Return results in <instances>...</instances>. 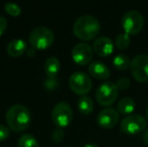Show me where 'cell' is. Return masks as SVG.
<instances>
[{
    "label": "cell",
    "instance_id": "obj_11",
    "mask_svg": "<svg viewBox=\"0 0 148 147\" xmlns=\"http://www.w3.org/2000/svg\"><path fill=\"white\" fill-rule=\"evenodd\" d=\"M120 120V113L114 108H106L97 116V123L104 129H111L115 127Z\"/></svg>",
    "mask_w": 148,
    "mask_h": 147
},
{
    "label": "cell",
    "instance_id": "obj_17",
    "mask_svg": "<svg viewBox=\"0 0 148 147\" xmlns=\"http://www.w3.org/2000/svg\"><path fill=\"white\" fill-rule=\"evenodd\" d=\"M78 109L84 115L91 114L94 109V102L91 97L87 96V95L80 97V99L78 100Z\"/></svg>",
    "mask_w": 148,
    "mask_h": 147
},
{
    "label": "cell",
    "instance_id": "obj_1",
    "mask_svg": "<svg viewBox=\"0 0 148 147\" xmlns=\"http://www.w3.org/2000/svg\"><path fill=\"white\" fill-rule=\"evenodd\" d=\"M5 119L9 129L21 132L30 125L31 114L24 105L14 104L6 112Z\"/></svg>",
    "mask_w": 148,
    "mask_h": 147
},
{
    "label": "cell",
    "instance_id": "obj_13",
    "mask_svg": "<svg viewBox=\"0 0 148 147\" xmlns=\"http://www.w3.org/2000/svg\"><path fill=\"white\" fill-rule=\"evenodd\" d=\"M88 71L91 76L98 80H107L110 77V69L102 62H93L89 65Z\"/></svg>",
    "mask_w": 148,
    "mask_h": 147
},
{
    "label": "cell",
    "instance_id": "obj_18",
    "mask_svg": "<svg viewBox=\"0 0 148 147\" xmlns=\"http://www.w3.org/2000/svg\"><path fill=\"white\" fill-rule=\"evenodd\" d=\"M113 65L119 71H125L128 68H130L131 61L129 57L124 53H119V55H115L113 59Z\"/></svg>",
    "mask_w": 148,
    "mask_h": 147
},
{
    "label": "cell",
    "instance_id": "obj_22",
    "mask_svg": "<svg viewBox=\"0 0 148 147\" xmlns=\"http://www.w3.org/2000/svg\"><path fill=\"white\" fill-rule=\"evenodd\" d=\"M43 86L45 90L53 91L59 87V80L57 78H47L43 81Z\"/></svg>",
    "mask_w": 148,
    "mask_h": 147
},
{
    "label": "cell",
    "instance_id": "obj_28",
    "mask_svg": "<svg viewBox=\"0 0 148 147\" xmlns=\"http://www.w3.org/2000/svg\"><path fill=\"white\" fill-rule=\"evenodd\" d=\"M35 53H36V49H33V47H31V49H27V51H26V53H27L28 57H32L35 55Z\"/></svg>",
    "mask_w": 148,
    "mask_h": 147
},
{
    "label": "cell",
    "instance_id": "obj_27",
    "mask_svg": "<svg viewBox=\"0 0 148 147\" xmlns=\"http://www.w3.org/2000/svg\"><path fill=\"white\" fill-rule=\"evenodd\" d=\"M142 139H143V142H144V143L146 144L147 147H148V128L143 131Z\"/></svg>",
    "mask_w": 148,
    "mask_h": 147
},
{
    "label": "cell",
    "instance_id": "obj_14",
    "mask_svg": "<svg viewBox=\"0 0 148 147\" xmlns=\"http://www.w3.org/2000/svg\"><path fill=\"white\" fill-rule=\"evenodd\" d=\"M7 53L12 57H21L24 53L27 51V44L26 42L21 38H15L12 39L7 45Z\"/></svg>",
    "mask_w": 148,
    "mask_h": 147
},
{
    "label": "cell",
    "instance_id": "obj_24",
    "mask_svg": "<svg viewBox=\"0 0 148 147\" xmlns=\"http://www.w3.org/2000/svg\"><path fill=\"white\" fill-rule=\"evenodd\" d=\"M51 137H53V141L57 142V143H60V141H62V139H64V133L62 128L56 129L55 131L53 132V136H51Z\"/></svg>",
    "mask_w": 148,
    "mask_h": 147
},
{
    "label": "cell",
    "instance_id": "obj_12",
    "mask_svg": "<svg viewBox=\"0 0 148 147\" xmlns=\"http://www.w3.org/2000/svg\"><path fill=\"white\" fill-rule=\"evenodd\" d=\"M93 51L97 55L101 57H109L114 51V42L110 37L100 36L93 42Z\"/></svg>",
    "mask_w": 148,
    "mask_h": 147
},
{
    "label": "cell",
    "instance_id": "obj_7",
    "mask_svg": "<svg viewBox=\"0 0 148 147\" xmlns=\"http://www.w3.org/2000/svg\"><path fill=\"white\" fill-rule=\"evenodd\" d=\"M147 121L139 114L126 116L120 123V131L125 134H137L146 129Z\"/></svg>",
    "mask_w": 148,
    "mask_h": 147
},
{
    "label": "cell",
    "instance_id": "obj_10",
    "mask_svg": "<svg viewBox=\"0 0 148 147\" xmlns=\"http://www.w3.org/2000/svg\"><path fill=\"white\" fill-rule=\"evenodd\" d=\"M72 57L79 66L88 65L93 57V47L87 42H79L73 47Z\"/></svg>",
    "mask_w": 148,
    "mask_h": 147
},
{
    "label": "cell",
    "instance_id": "obj_29",
    "mask_svg": "<svg viewBox=\"0 0 148 147\" xmlns=\"http://www.w3.org/2000/svg\"><path fill=\"white\" fill-rule=\"evenodd\" d=\"M84 147H98V145L96 143H88L86 145H84Z\"/></svg>",
    "mask_w": 148,
    "mask_h": 147
},
{
    "label": "cell",
    "instance_id": "obj_30",
    "mask_svg": "<svg viewBox=\"0 0 148 147\" xmlns=\"http://www.w3.org/2000/svg\"><path fill=\"white\" fill-rule=\"evenodd\" d=\"M146 115H147V120H148V106H147V109H146Z\"/></svg>",
    "mask_w": 148,
    "mask_h": 147
},
{
    "label": "cell",
    "instance_id": "obj_23",
    "mask_svg": "<svg viewBox=\"0 0 148 147\" xmlns=\"http://www.w3.org/2000/svg\"><path fill=\"white\" fill-rule=\"evenodd\" d=\"M116 86H117L118 90L124 91L127 90L130 86V80L126 77H121V78L118 79L117 83H116Z\"/></svg>",
    "mask_w": 148,
    "mask_h": 147
},
{
    "label": "cell",
    "instance_id": "obj_4",
    "mask_svg": "<svg viewBox=\"0 0 148 147\" xmlns=\"http://www.w3.org/2000/svg\"><path fill=\"white\" fill-rule=\"evenodd\" d=\"M144 26V17L139 11L130 10L122 17V27L129 36L138 34Z\"/></svg>",
    "mask_w": 148,
    "mask_h": 147
},
{
    "label": "cell",
    "instance_id": "obj_5",
    "mask_svg": "<svg viewBox=\"0 0 148 147\" xmlns=\"http://www.w3.org/2000/svg\"><path fill=\"white\" fill-rule=\"evenodd\" d=\"M51 120L58 128L70 125L73 120V110L66 102H59L51 110Z\"/></svg>",
    "mask_w": 148,
    "mask_h": 147
},
{
    "label": "cell",
    "instance_id": "obj_15",
    "mask_svg": "<svg viewBox=\"0 0 148 147\" xmlns=\"http://www.w3.org/2000/svg\"><path fill=\"white\" fill-rule=\"evenodd\" d=\"M60 70V63L56 57L47 59L45 63V72L47 78H56Z\"/></svg>",
    "mask_w": 148,
    "mask_h": 147
},
{
    "label": "cell",
    "instance_id": "obj_9",
    "mask_svg": "<svg viewBox=\"0 0 148 147\" xmlns=\"http://www.w3.org/2000/svg\"><path fill=\"white\" fill-rule=\"evenodd\" d=\"M69 86L74 93L85 96L91 91L92 81L87 74L83 72H76L69 79Z\"/></svg>",
    "mask_w": 148,
    "mask_h": 147
},
{
    "label": "cell",
    "instance_id": "obj_25",
    "mask_svg": "<svg viewBox=\"0 0 148 147\" xmlns=\"http://www.w3.org/2000/svg\"><path fill=\"white\" fill-rule=\"evenodd\" d=\"M10 135V131L6 126L0 124V141L6 140Z\"/></svg>",
    "mask_w": 148,
    "mask_h": 147
},
{
    "label": "cell",
    "instance_id": "obj_16",
    "mask_svg": "<svg viewBox=\"0 0 148 147\" xmlns=\"http://www.w3.org/2000/svg\"><path fill=\"white\" fill-rule=\"evenodd\" d=\"M135 102L132 98L130 97H124L119 101L118 105H117V111L122 115H131V114L134 112L135 110Z\"/></svg>",
    "mask_w": 148,
    "mask_h": 147
},
{
    "label": "cell",
    "instance_id": "obj_19",
    "mask_svg": "<svg viewBox=\"0 0 148 147\" xmlns=\"http://www.w3.org/2000/svg\"><path fill=\"white\" fill-rule=\"evenodd\" d=\"M18 147H39L36 138L31 134H23L18 139Z\"/></svg>",
    "mask_w": 148,
    "mask_h": 147
},
{
    "label": "cell",
    "instance_id": "obj_3",
    "mask_svg": "<svg viewBox=\"0 0 148 147\" xmlns=\"http://www.w3.org/2000/svg\"><path fill=\"white\" fill-rule=\"evenodd\" d=\"M31 47L35 49H45L49 47L55 41V34L53 30L45 26H37L30 31L28 36Z\"/></svg>",
    "mask_w": 148,
    "mask_h": 147
},
{
    "label": "cell",
    "instance_id": "obj_20",
    "mask_svg": "<svg viewBox=\"0 0 148 147\" xmlns=\"http://www.w3.org/2000/svg\"><path fill=\"white\" fill-rule=\"evenodd\" d=\"M115 45L121 51L126 49L130 45V36L127 34L126 32H122V34H118L115 39Z\"/></svg>",
    "mask_w": 148,
    "mask_h": 147
},
{
    "label": "cell",
    "instance_id": "obj_21",
    "mask_svg": "<svg viewBox=\"0 0 148 147\" xmlns=\"http://www.w3.org/2000/svg\"><path fill=\"white\" fill-rule=\"evenodd\" d=\"M4 9L9 15L11 16H18L21 13V8L19 5L16 3H12V2H8L4 5Z\"/></svg>",
    "mask_w": 148,
    "mask_h": 147
},
{
    "label": "cell",
    "instance_id": "obj_8",
    "mask_svg": "<svg viewBox=\"0 0 148 147\" xmlns=\"http://www.w3.org/2000/svg\"><path fill=\"white\" fill-rule=\"evenodd\" d=\"M131 74L140 83L148 82V55H137L131 61Z\"/></svg>",
    "mask_w": 148,
    "mask_h": 147
},
{
    "label": "cell",
    "instance_id": "obj_6",
    "mask_svg": "<svg viewBox=\"0 0 148 147\" xmlns=\"http://www.w3.org/2000/svg\"><path fill=\"white\" fill-rule=\"evenodd\" d=\"M118 88L116 84L107 81L99 86L96 91V99L101 106L107 107L116 101L118 96Z\"/></svg>",
    "mask_w": 148,
    "mask_h": 147
},
{
    "label": "cell",
    "instance_id": "obj_26",
    "mask_svg": "<svg viewBox=\"0 0 148 147\" xmlns=\"http://www.w3.org/2000/svg\"><path fill=\"white\" fill-rule=\"evenodd\" d=\"M6 28H7V19L4 16L0 15V36L5 32Z\"/></svg>",
    "mask_w": 148,
    "mask_h": 147
},
{
    "label": "cell",
    "instance_id": "obj_2",
    "mask_svg": "<svg viewBox=\"0 0 148 147\" xmlns=\"http://www.w3.org/2000/svg\"><path fill=\"white\" fill-rule=\"evenodd\" d=\"M100 28V22L95 16L85 14L76 19L73 26V32L78 38L88 41L98 36Z\"/></svg>",
    "mask_w": 148,
    "mask_h": 147
},
{
    "label": "cell",
    "instance_id": "obj_31",
    "mask_svg": "<svg viewBox=\"0 0 148 147\" xmlns=\"http://www.w3.org/2000/svg\"><path fill=\"white\" fill-rule=\"evenodd\" d=\"M69 147H72V146H69Z\"/></svg>",
    "mask_w": 148,
    "mask_h": 147
}]
</instances>
